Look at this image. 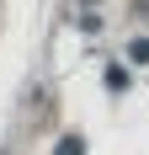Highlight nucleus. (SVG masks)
Here are the masks:
<instances>
[{
    "instance_id": "nucleus-1",
    "label": "nucleus",
    "mask_w": 149,
    "mask_h": 155,
    "mask_svg": "<svg viewBox=\"0 0 149 155\" xmlns=\"http://www.w3.org/2000/svg\"><path fill=\"white\" fill-rule=\"evenodd\" d=\"M128 54H133V59H138V64H149V38H138V43H133V48H128Z\"/></svg>"
}]
</instances>
